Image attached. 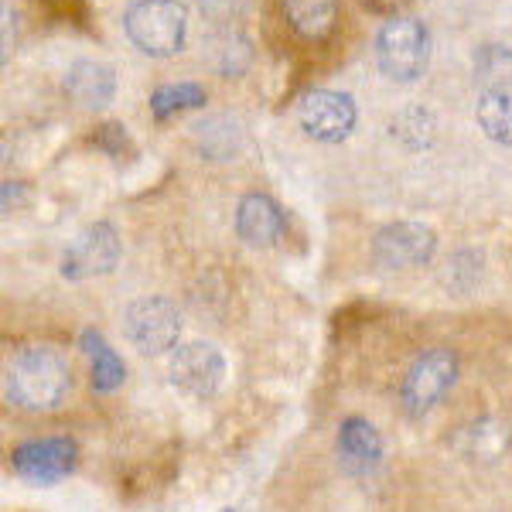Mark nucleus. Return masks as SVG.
<instances>
[{
	"instance_id": "18",
	"label": "nucleus",
	"mask_w": 512,
	"mask_h": 512,
	"mask_svg": "<svg viewBox=\"0 0 512 512\" xmlns=\"http://www.w3.org/2000/svg\"><path fill=\"white\" fill-rule=\"evenodd\" d=\"M390 134H393V140H400L407 151H424V147H431L437 137V120L431 110H424V106H403V110L390 120Z\"/></svg>"
},
{
	"instance_id": "3",
	"label": "nucleus",
	"mask_w": 512,
	"mask_h": 512,
	"mask_svg": "<svg viewBox=\"0 0 512 512\" xmlns=\"http://www.w3.org/2000/svg\"><path fill=\"white\" fill-rule=\"evenodd\" d=\"M376 62L386 79L417 82L431 62V35L414 18H390L376 38Z\"/></svg>"
},
{
	"instance_id": "10",
	"label": "nucleus",
	"mask_w": 512,
	"mask_h": 512,
	"mask_svg": "<svg viewBox=\"0 0 512 512\" xmlns=\"http://www.w3.org/2000/svg\"><path fill=\"white\" fill-rule=\"evenodd\" d=\"M11 465L24 482L31 485H55L76 465V444L69 437H41V441H24L14 448Z\"/></svg>"
},
{
	"instance_id": "23",
	"label": "nucleus",
	"mask_w": 512,
	"mask_h": 512,
	"mask_svg": "<svg viewBox=\"0 0 512 512\" xmlns=\"http://www.w3.org/2000/svg\"><path fill=\"white\" fill-rule=\"evenodd\" d=\"M198 7H202L209 18L229 21V18H239V14H243L246 0H198Z\"/></svg>"
},
{
	"instance_id": "4",
	"label": "nucleus",
	"mask_w": 512,
	"mask_h": 512,
	"mask_svg": "<svg viewBox=\"0 0 512 512\" xmlns=\"http://www.w3.org/2000/svg\"><path fill=\"white\" fill-rule=\"evenodd\" d=\"M458 379V359L451 349H431L410 366V373L403 376L400 386V403L410 417H424L431 414L437 403L444 400V393L454 386Z\"/></svg>"
},
{
	"instance_id": "16",
	"label": "nucleus",
	"mask_w": 512,
	"mask_h": 512,
	"mask_svg": "<svg viewBox=\"0 0 512 512\" xmlns=\"http://www.w3.org/2000/svg\"><path fill=\"white\" fill-rule=\"evenodd\" d=\"M79 345L89 359V369H93V390L96 393H113L117 386H123V379H127V366H123L117 349H110V342H106L103 335L93 332V328H86L79 338Z\"/></svg>"
},
{
	"instance_id": "15",
	"label": "nucleus",
	"mask_w": 512,
	"mask_h": 512,
	"mask_svg": "<svg viewBox=\"0 0 512 512\" xmlns=\"http://www.w3.org/2000/svg\"><path fill=\"white\" fill-rule=\"evenodd\" d=\"M195 147L202 158L209 161H229L243 147V127L229 113H216V117H205L195 123Z\"/></svg>"
},
{
	"instance_id": "21",
	"label": "nucleus",
	"mask_w": 512,
	"mask_h": 512,
	"mask_svg": "<svg viewBox=\"0 0 512 512\" xmlns=\"http://www.w3.org/2000/svg\"><path fill=\"white\" fill-rule=\"evenodd\" d=\"M475 76L485 82V89H506L502 82L512 79V52L502 45H485L475 55Z\"/></svg>"
},
{
	"instance_id": "17",
	"label": "nucleus",
	"mask_w": 512,
	"mask_h": 512,
	"mask_svg": "<svg viewBox=\"0 0 512 512\" xmlns=\"http://www.w3.org/2000/svg\"><path fill=\"white\" fill-rule=\"evenodd\" d=\"M478 127L495 144H512V96L506 89H485L475 106Z\"/></svg>"
},
{
	"instance_id": "8",
	"label": "nucleus",
	"mask_w": 512,
	"mask_h": 512,
	"mask_svg": "<svg viewBox=\"0 0 512 512\" xmlns=\"http://www.w3.org/2000/svg\"><path fill=\"white\" fill-rule=\"evenodd\" d=\"M437 250V236L424 222H390L373 239V260L386 270H407L427 263Z\"/></svg>"
},
{
	"instance_id": "24",
	"label": "nucleus",
	"mask_w": 512,
	"mask_h": 512,
	"mask_svg": "<svg viewBox=\"0 0 512 512\" xmlns=\"http://www.w3.org/2000/svg\"><path fill=\"white\" fill-rule=\"evenodd\" d=\"M96 144L103 147V151H110L113 158H120V154H123V147H127V134H123V127H120V123H106V127H99Z\"/></svg>"
},
{
	"instance_id": "22",
	"label": "nucleus",
	"mask_w": 512,
	"mask_h": 512,
	"mask_svg": "<svg viewBox=\"0 0 512 512\" xmlns=\"http://www.w3.org/2000/svg\"><path fill=\"white\" fill-rule=\"evenodd\" d=\"M478 277H482V256L472 253V250H461V253L451 256L448 274H444V284H448L451 291H458V294H468L478 284Z\"/></svg>"
},
{
	"instance_id": "14",
	"label": "nucleus",
	"mask_w": 512,
	"mask_h": 512,
	"mask_svg": "<svg viewBox=\"0 0 512 512\" xmlns=\"http://www.w3.org/2000/svg\"><path fill=\"white\" fill-rule=\"evenodd\" d=\"M280 18L297 38L325 41L338 24V0H277Z\"/></svg>"
},
{
	"instance_id": "20",
	"label": "nucleus",
	"mask_w": 512,
	"mask_h": 512,
	"mask_svg": "<svg viewBox=\"0 0 512 512\" xmlns=\"http://www.w3.org/2000/svg\"><path fill=\"white\" fill-rule=\"evenodd\" d=\"M253 52H250V41H246L239 31H226V35L216 38V48H212V62L226 79L243 76L246 65H250Z\"/></svg>"
},
{
	"instance_id": "5",
	"label": "nucleus",
	"mask_w": 512,
	"mask_h": 512,
	"mask_svg": "<svg viewBox=\"0 0 512 512\" xmlns=\"http://www.w3.org/2000/svg\"><path fill=\"white\" fill-rule=\"evenodd\" d=\"M123 335L144 355H161L178 342L181 315L168 297H140L123 311Z\"/></svg>"
},
{
	"instance_id": "12",
	"label": "nucleus",
	"mask_w": 512,
	"mask_h": 512,
	"mask_svg": "<svg viewBox=\"0 0 512 512\" xmlns=\"http://www.w3.org/2000/svg\"><path fill=\"white\" fill-rule=\"evenodd\" d=\"M65 96L82 110H103L117 96V76L110 65L82 59L65 72Z\"/></svg>"
},
{
	"instance_id": "13",
	"label": "nucleus",
	"mask_w": 512,
	"mask_h": 512,
	"mask_svg": "<svg viewBox=\"0 0 512 512\" xmlns=\"http://www.w3.org/2000/svg\"><path fill=\"white\" fill-rule=\"evenodd\" d=\"M236 233L246 246H274L284 236V212L270 195H246L236 209Z\"/></svg>"
},
{
	"instance_id": "2",
	"label": "nucleus",
	"mask_w": 512,
	"mask_h": 512,
	"mask_svg": "<svg viewBox=\"0 0 512 512\" xmlns=\"http://www.w3.org/2000/svg\"><path fill=\"white\" fill-rule=\"evenodd\" d=\"M123 28L144 55L168 59L185 45L188 11L181 0H134L123 18Z\"/></svg>"
},
{
	"instance_id": "7",
	"label": "nucleus",
	"mask_w": 512,
	"mask_h": 512,
	"mask_svg": "<svg viewBox=\"0 0 512 512\" xmlns=\"http://www.w3.org/2000/svg\"><path fill=\"white\" fill-rule=\"evenodd\" d=\"M297 123L304 134L321 144H338L355 127V103L352 96L335 93V89H311L297 106Z\"/></svg>"
},
{
	"instance_id": "26",
	"label": "nucleus",
	"mask_w": 512,
	"mask_h": 512,
	"mask_svg": "<svg viewBox=\"0 0 512 512\" xmlns=\"http://www.w3.org/2000/svg\"><path fill=\"white\" fill-rule=\"evenodd\" d=\"M373 14H390V18H400V11L410 4V0H362Z\"/></svg>"
},
{
	"instance_id": "19",
	"label": "nucleus",
	"mask_w": 512,
	"mask_h": 512,
	"mask_svg": "<svg viewBox=\"0 0 512 512\" xmlns=\"http://www.w3.org/2000/svg\"><path fill=\"white\" fill-rule=\"evenodd\" d=\"M205 103V89L198 82H178V86H161L151 96V113L154 120H168L181 110H195Z\"/></svg>"
},
{
	"instance_id": "11",
	"label": "nucleus",
	"mask_w": 512,
	"mask_h": 512,
	"mask_svg": "<svg viewBox=\"0 0 512 512\" xmlns=\"http://www.w3.org/2000/svg\"><path fill=\"white\" fill-rule=\"evenodd\" d=\"M338 461L349 475H373L383 465V437L369 420L349 417L338 427Z\"/></svg>"
},
{
	"instance_id": "25",
	"label": "nucleus",
	"mask_w": 512,
	"mask_h": 512,
	"mask_svg": "<svg viewBox=\"0 0 512 512\" xmlns=\"http://www.w3.org/2000/svg\"><path fill=\"white\" fill-rule=\"evenodd\" d=\"M14 38H18V14L11 11V4L4 0V62L11 59Z\"/></svg>"
},
{
	"instance_id": "6",
	"label": "nucleus",
	"mask_w": 512,
	"mask_h": 512,
	"mask_svg": "<svg viewBox=\"0 0 512 512\" xmlns=\"http://www.w3.org/2000/svg\"><path fill=\"white\" fill-rule=\"evenodd\" d=\"M120 263V236L110 222H93L89 229L72 239L62 253V277L65 280H89L110 274Z\"/></svg>"
},
{
	"instance_id": "1",
	"label": "nucleus",
	"mask_w": 512,
	"mask_h": 512,
	"mask_svg": "<svg viewBox=\"0 0 512 512\" xmlns=\"http://www.w3.org/2000/svg\"><path fill=\"white\" fill-rule=\"evenodd\" d=\"M72 390V369L65 355L52 345H28L7 362L4 393L14 407L31 414L59 410Z\"/></svg>"
},
{
	"instance_id": "9",
	"label": "nucleus",
	"mask_w": 512,
	"mask_h": 512,
	"mask_svg": "<svg viewBox=\"0 0 512 512\" xmlns=\"http://www.w3.org/2000/svg\"><path fill=\"white\" fill-rule=\"evenodd\" d=\"M222 379H226V359L212 342H188L171 355V383L195 400L216 396Z\"/></svg>"
}]
</instances>
